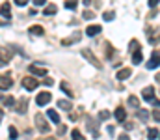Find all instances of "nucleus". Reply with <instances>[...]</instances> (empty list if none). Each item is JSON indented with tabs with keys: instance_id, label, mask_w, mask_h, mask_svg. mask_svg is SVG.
<instances>
[{
	"instance_id": "1",
	"label": "nucleus",
	"mask_w": 160,
	"mask_h": 140,
	"mask_svg": "<svg viewBox=\"0 0 160 140\" xmlns=\"http://www.w3.org/2000/svg\"><path fill=\"white\" fill-rule=\"evenodd\" d=\"M80 52H82V56H84V58H86V60H88V62H89V64H91V65H95V67H97V69H101V67H102V65H101V62H99V60H97V56H95V54H91V52H89V49H82V50H80Z\"/></svg>"
},
{
	"instance_id": "2",
	"label": "nucleus",
	"mask_w": 160,
	"mask_h": 140,
	"mask_svg": "<svg viewBox=\"0 0 160 140\" xmlns=\"http://www.w3.org/2000/svg\"><path fill=\"white\" fill-rule=\"evenodd\" d=\"M36 125H38L39 133H48V131H50V125H48V122L43 118V114H36Z\"/></svg>"
},
{
	"instance_id": "3",
	"label": "nucleus",
	"mask_w": 160,
	"mask_h": 140,
	"mask_svg": "<svg viewBox=\"0 0 160 140\" xmlns=\"http://www.w3.org/2000/svg\"><path fill=\"white\" fill-rule=\"evenodd\" d=\"M22 86H24L28 92H34V90H38L39 80H36L34 77H24V79H22Z\"/></svg>"
},
{
	"instance_id": "4",
	"label": "nucleus",
	"mask_w": 160,
	"mask_h": 140,
	"mask_svg": "<svg viewBox=\"0 0 160 140\" xmlns=\"http://www.w3.org/2000/svg\"><path fill=\"white\" fill-rule=\"evenodd\" d=\"M50 99H52L50 92H41V93H38V97H36V103H38V106H45V105L50 103Z\"/></svg>"
},
{
	"instance_id": "5",
	"label": "nucleus",
	"mask_w": 160,
	"mask_h": 140,
	"mask_svg": "<svg viewBox=\"0 0 160 140\" xmlns=\"http://www.w3.org/2000/svg\"><path fill=\"white\" fill-rule=\"evenodd\" d=\"M9 60H11V50L6 49V47H0V67L6 65Z\"/></svg>"
},
{
	"instance_id": "6",
	"label": "nucleus",
	"mask_w": 160,
	"mask_h": 140,
	"mask_svg": "<svg viewBox=\"0 0 160 140\" xmlns=\"http://www.w3.org/2000/svg\"><path fill=\"white\" fill-rule=\"evenodd\" d=\"M13 86V80L9 75H0V90H9Z\"/></svg>"
},
{
	"instance_id": "7",
	"label": "nucleus",
	"mask_w": 160,
	"mask_h": 140,
	"mask_svg": "<svg viewBox=\"0 0 160 140\" xmlns=\"http://www.w3.org/2000/svg\"><path fill=\"white\" fill-rule=\"evenodd\" d=\"M157 95H155V88L153 86H147V88H143L142 90V99L143 101H153Z\"/></svg>"
},
{
	"instance_id": "8",
	"label": "nucleus",
	"mask_w": 160,
	"mask_h": 140,
	"mask_svg": "<svg viewBox=\"0 0 160 140\" xmlns=\"http://www.w3.org/2000/svg\"><path fill=\"white\" fill-rule=\"evenodd\" d=\"M157 67H158V50H153V56L147 62V69H157Z\"/></svg>"
},
{
	"instance_id": "9",
	"label": "nucleus",
	"mask_w": 160,
	"mask_h": 140,
	"mask_svg": "<svg viewBox=\"0 0 160 140\" xmlns=\"http://www.w3.org/2000/svg\"><path fill=\"white\" fill-rule=\"evenodd\" d=\"M28 69H30V73H32L34 77H45V75H47V69H45V67H38V65H30Z\"/></svg>"
},
{
	"instance_id": "10",
	"label": "nucleus",
	"mask_w": 160,
	"mask_h": 140,
	"mask_svg": "<svg viewBox=\"0 0 160 140\" xmlns=\"http://www.w3.org/2000/svg\"><path fill=\"white\" fill-rule=\"evenodd\" d=\"M101 30H102V28H101L99 24H89V26L86 28V34L93 38V36H97V34H101Z\"/></svg>"
},
{
	"instance_id": "11",
	"label": "nucleus",
	"mask_w": 160,
	"mask_h": 140,
	"mask_svg": "<svg viewBox=\"0 0 160 140\" xmlns=\"http://www.w3.org/2000/svg\"><path fill=\"white\" fill-rule=\"evenodd\" d=\"M77 41H80V32L73 34L71 38H65V39H62V45H73V43H77Z\"/></svg>"
},
{
	"instance_id": "12",
	"label": "nucleus",
	"mask_w": 160,
	"mask_h": 140,
	"mask_svg": "<svg viewBox=\"0 0 160 140\" xmlns=\"http://www.w3.org/2000/svg\"><path fill=\"white\" fill-rule=\"evenodd\" d=\"M47 116H48V120H50L52 123H56V125L60 123V114H58L56 110H52V108H48V110H47Z\"/></svg>"
},
{
	"instance_id": "13",
	"label": "nucleus",
	"mask_w": 160,
	"mask_h": 140,
	"mask_svg": "<svg viewBox=\"0 0 160 140\" xmlns=\"http://www.w3.org/2000/svg\"><path fill=\"white\" fill-rule=\"evenodd\" d=\"M114 116H116V120H118V122H121V123H123V122L127 120V112H125V108H123V106H119V108H116Z\"/></svg>"
},
{
	"instance_id": "14",
	"label": "nucleus",
	"mask_w": 160,
	"mask_h": 140,
	"mask_svg": "<svg viewBox=\"0 0 160 140\" xmlns=\"http://www.w3.org/2000/svg\"><path fill=\"white\" fill-rule=\"evenodd\" d=\"M0 13H2V17H6V19H9V17H11V8H9V4H8V2H4V4L0 6Z\"/></svg>"
},
{
	"instance_id": "15",
	"label": "nucleus",
	"mask_w": 160,
	"mask_h": 140,
	"mask_svg": "<svg viewBox=\"0 0 160 140\" xmlns=\"http://www.w3.org/2000/svg\"><path fill=\"white\" fill-rule=\"evenodd\" d=\"M130 73H132V71H130L128 67L119 69V71H118V80H125V79H128V77H130Z\"/></svg>"
},
{
	"instance_id": "16",
	"label": "nucleus",
	"mask_w": 160,
	"mask_h": 140,
	"mask_svg": "<svg viewBox=\"0 0 160 140\" xmlns=\"http://www.w3.org/2000/svg\"><path fill=\"white\" fill-rule=\"evenodd\" d=\"M32 36H43L45 34V30H43V26H38V24H34V26H30V30H28Z\"/></svg>"
},
{
	"instance_id": "17",
	"label": "nucleus",
	"mask_w": 160,
	"mask_h": 140,
	"mask_svg": "<svg viewBox=\"0 0 160 140\" xmlns=\"http://www.w3.org/2000/svg\"><path fill=\"white\" fill-rule=\"evenodd\" d=\"M43 13H45L47 17H48V15H56V13H58V8H56L54 4H48V6L43 9Z\"/></svg>"
},
{
	"instance_id": "18",
	"label": "nucleus",
	"mask_w": 160,
	"mask_h": 140,
	"mask_svg": "<svg viewBox=\"0 0 160 140\" xmlns=\"http://www.w3.org/2000/svg\"><path fill=\"white\" fill-rule=\"evenodd\" d=\"M0 101H2L6 106H13V105H15V99H13L11 95H2V97H0Z\"/></svg>"
},
{
	"instance_id": "19",
	"label": "nucleus",
	"mask_w": 160,
	"mask_h": 140,
	"mask_svg": "<svg viewBox=\"0 0 160 140\" xmlns=\"http://www.w3.org/2000/svg\"><path fill=\"white\" fill-rule=\"evenodd\" d=\"M58 106L63 108V110H71V108H73L71 101H67V99H60V101H58Z\"/></svg>"
},
{
	"instance_id": "20",
	"label": "nucleus",
	"mask_w": 160,
	"mask_h": 140,
	"mask_svg": "<svg viewBox=\"0 0 160 140\" xmlns=\"http://www.w3.org/2000/svg\"><path fill=\"white\" fill-rule=\"evenodd\" d=\"M142 60H143V54L140 52V49H138V50H134V52H132V62H134V64L138 65V64H140Z\"/></svg>"
},
{
	"instance_id": "21",
	"label": "nucleus",
	"mask_w": 160,
	"mask_h": 140,
	"mask_svg": "<svg viewBox=\"0 0 160 140\" xmlns=\"http://www.w3.org/2000/svg\"><path fill=\"white\" fill-rule=\"evenodd\" d=\"M138 118H140L142 122H147V120H149V112L143 110V108H138Z\"/></svg>"
},
{
	"instance_id": "22",
	"label": "nucleus",
	"mask_w": 160,
	"mask_h": 140,
	"mask_svg": "<svg viewBox=\"0 0 160 140\" xmlns=\"http://www.w3.org/2000/svg\"><path fill=\"white\" fill-rule=\"evenodd\" d=\"M147 137H149V140H157L158 138V129H157V127L149 129V131H147Z\"/></svg>"
},
{
	"instance_id": "23",
	"label": "nucleus",
	"mask_w": 160,
	"mask_h": 140,
	"mask_svg": "<svg viewBox=\"0 0 160 140\" xmlns=\"http://www.w3.org/2000/svg\"><path fill=\"white\" fill-rule=\"evenodd\" d=\"M128 105L134 106V108H140V99L134 97V95H130V97H128Z\"/></svg>"
},
{
	"instance_id": "24",
	"label": "nucleus",
	"mask_w": 160,
	"mask_h": 140,
	"mask_svg": "<svg viewBox=\"0 0 160 140\" xmlns=\"http://www.w3.org/2000/svg\"><path fill=\"white\" fill-rule=\"evenodd\" d=\"M71 137H73V140H86V138H84V135L80 133L78 129H73V133H71Z\"/></svg>"
},
{
	"instance_id": "25",
	"label": "nucleus",
	"mask_w": 160,
	"mask_h": 140,
	"mask_svg": "<svg viewBox=\"0 0 160 140\" xmlns=\"http://www.w3.org/2000/svg\"><path fill=\"white\" fill-rule=\"evenodd\" d=\"M26 105H28V101H26V99H22V101H21V105L17 106V112L24 114V112H26Z\"/></svg>"
},
{
	"instance_id": "26",
	"label": "nucleus",
	"mask_w": 160,
	"mask_h": 140,
	"mask_svg": "<svg viewBox=\"0 0 160 140\" xmlns=\"http://www.w3.org/2000/svg\"><path fill=\"white\" fill-rule=\"evenodd\" d=\"M63 6H65L67 9H75V8L78 6V2H77V0H67V2L63 4Z\"/></svg>"
},
{
	"instance_id": "27",
	"label": "nucleus",
	"mask_w": 160,
	"mask_h": 140,
	"mask_svg": "<svg viewBox=\"0 0 160 140\" xmlns=\"http://www.w3.org/2000/svg\"><path fill=\"white\" fill-rule=\"evenodd\" d=\"M60 88H62V92H65L67 95H69V97H75V95H73V92H71V88H69L65 82H62V86H60Z\"/></svg>"
},
{
	"instance_id": "28",
	"label": "nucleus",
	"mask_w": 160,
	"mask_h": 140,
	"mask_svg": "<svg viewBox=\"0 0 160 140\" xmlns=\"http://www.w3.org/2000/svg\"><path fill=\"white\" fill-rule=\"evenodd\" d=\"M9 138L17 140V129H15V125H9Z\"/></svg>"
},
{
	"instance_id": "29",
	"label": "nucleus",
	"mask_w": 160,
	"mask_h": 140,
	"mask_svg": "<svg viewBox=\"0 0 160 140\" xmlns=\"http://www.w3.org/2000/svg\"><path fill=\"white\" fill-rule=\"evenodd\" d=\"M102 17H104V21H112V19L116 17V13H114V11H104Z\"/></svg>"
},
{
	"instance_id": "30",
	"label": "nucleus",
	"mask_w": 160,
	"mask_h": 140,
	"mask_svg": "<svg viewBox=\"0 0 160 140\" xmlns=\"http://www.w3.org/2000/svg\"><path fill=\"white\" fill-rule=\"evenodd\" d=\"M99 118H101V120H108V118H110V112H108V110H101V112H99Z\"/></svg>"
},
{
	"instance_id": "31",
	"label": "nucleus",
	"mask_w": 160,
	"mask_h": 140,
	"mask_svg": "<svg viewBox=\"0 0 160 140\" xmlns=\"http://www.w3.org/2000/svg\"><path fill=\"white\" fill-rule=\"evenodd\" d=\"M82 17H84V19H93V17H95V13H93V11H89V9H86Z\"/></svg>"
},
{
	"instance_id": "32",
	"label": "nucleus",
	"mask_w": 160,
	"mask_h": 140,
	"mask_svg": "<svg viewBox=\"0 0 160 140\" xmlns=\"http://www.w3.org/2000/svg\"><path fill=\"white\" fill-rule=\"evenodd\" d=\"M136 47H140V45H138V41H136V39H132V41H130V47H128V49H130V52H134V50H136Z\"/></svg>"
},
{
	"instance_id": "33",
	"label": "nucleus",
	"mask_w": 160,
	"mask_h": 140,
	"mask_svg": "<svg viewBox=\"0 0 160 140\" xmlns=\"http://www.w3.org/2000/svg\"><path fill=\"white\" fill-rule=\"evenodd\" d=\"M112 54H114V52H112V47L108 45L106 47V58H112Z\"/></svg>"
},
{
	"instance_id": "34",
	"label": "nucleus",
	"mask_w": 160,
	"mask_h": 140,
	"mask_svg": "<svg viewBox=\"0 0 160 140\" xmlns=\"http://www.w3.org/2000/svg\"><path fill=\"white\" fill-rule=\"evenodd\" d=\"M43 84H45V86H52V84H54V80H50V79H45V80H43Z\"/></svg>"
},
{
	"instance_id": "35",
	"label": "nucleus",
	"mask_w": 160,
	"mask_h": 140,
	"mask_svg": "<svg viewBox=\"0 0 160 140\" xmlns=\"http://www.w3.org/2000/svg\"><path fill=\"white\" fill-rule=\"evenodd\" d=\"M125 129H127V131H130V129H134V123H130V122H127V123H125Z\"/></svg>"
},
{
	"instance_id": "36",
	"label": "nucleus",
	"mask_w": 160,
	"mask_h": 140,
	"mask_svg": "<svg viewBox=\"0 0 160 140\" xmlns=\"http://www.w3.org/2000/svg\"><path fill=\"white\" fill-rule=\"evenodd\" d=\"M15 4H17V6H26L28 0H15Z\"/></svg>"
},
{
	"instance_id": "37",
	"label": "nucleus",
	"mask_w": 160,
	"mask_h": 140,
	"mask_svg": "<svg viewBox=\"0 0 160 140\" xmlns=\"http://www.w3.org/2000/svg\"><path fill=\"white\" fill-rule=\"evenodd\" d=\"M153 118H155V122H158V120H160V114H158V110H153Z\"/></svg>"
},
{
	"instance_id": "38",
	"label": "nucleus",
	"mask_w": 160,
	"mask_h": 140,
	"mask_svg": "<svg viewBox=\"0 0 160 140\" xmlns=\"http://www.w3.org/2000/svg\"><path fill=\"white\" fill-rule=\"evenodd\" d=\"M149 6H151V8H157V6H158V0H149Z\"/></svg>"
},
{
	"instance_id": "39",
	"label": "nucleus",
	"mask_w": 160,
	"mask_h": 140,
	"mask_svg": "<svg viewBox=\"0 0 160 140\" xmlns=\"http://www.w3.org/2000/svg\"><path fill=\"white\" fill-rule=\"evenodd\" d=\"M47 0H34V6H43Z\"/></svg>"
},
{
	"instance_id": "40",
	"label": "nucleus",
	"mask_w": 160,
	"mask_h": 140,
	"mask_svg": "<svg viewBox=\"0 0 160 140\" xmlns=\"http://www.w3.org/2000/svg\"><path fill=\"white\" fill-rule=\"evenodd\" d=\"M118 140H130V138H128V135H121Z\"/></svg>"
},
{
	"instance_id": "41",
	"label": "nucleus",
	"mask_w": 160,
	"mask_h": 140,
	"mask_svg": "<svg viewBox=\"0 0 160 140\" xmlns=\"http://www.w3.org/2000/svg\"><path fill=\"white\" fill-rule=\"evenodd\" d=\"M2 118H4V110L0 108V122H2Z\"/></svg>"
},
{
	"instance_id": "42",
	"label": "nucleus",
	"mask_w": 160,
	"mask_h": 140,
	"mask_svg": "<svg viewBox=\"0 0 160 140\" xmlns=\"http://www.w3.org/2000/svg\"><path fill=\"white\" fill-rule=\"evenodd\" d=\"M2 24H6V23H2V21H0V26H2Z\"/></svg>"
},
{
	"instance_id": "43",
	"label": "nucleus",
	"mask_w": 160,
	"mask_h": 140,
	"mask_svg": "<svg viewBox=\"0 0 160 140\" xmlns=\"http://www.w3.org/2000/svg\"><path fill=\"white\" fill-rule=\"evenodd\" d=\"M48 140H56V138H48Z\"/></svg>"
}]
</instances>
